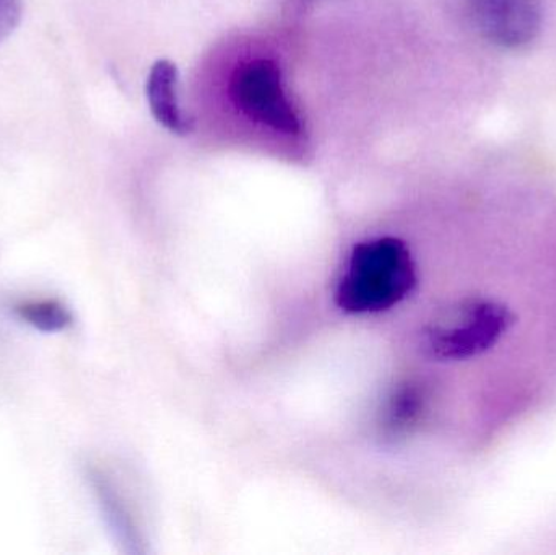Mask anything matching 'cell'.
I'll return each mask as SVG.
<instances>
[{
  "mask_svg": "<svg viewBox=\"0 0 556 555\" xmlns=\"http://www.w3.org/2000/svg\"><path fill=\"white\" fill-rule=\"evenodd\" d=\"M26 325L42 332H59L67 329L74 321L71 310L59 300H29L13 308Z\"/></svg>",
  "mask_w": 556,
  "mask_h": 555,
  "instance_id": "52a82bcc",
  "label": "cell"
},
{
  "mask_svg": "<svg viewBox=\"0 0 556 555\" xmlns=\"http://www.w3.org/2000/svg\"><path fill=\"white\" fill-rule=\"evenodd\" d=\"M178 68L173 62H155L147 80V98L155 119L172 133L186 136L192 130V121L181 113L178 104Z\"/></svg>",
  "mask_w": 556,
  "mask_h": 555,
  "instance_id": "5b68a950",
  "label": "cell"
},
{
  "mask_svg": "<svg viewBox=\"0 0 556 555\" xmlns=\"http://www.w3.org/2000/svg\"><path fill=\"white\" fill-rule=\"evenodd\" d=\"M91 481H93L94 491L100 497L101 505L106 512L110 524L114 530L119 531L121 537L127 541H134V528L130 525V517L127 515L126 508L121 504L119 495L114 492L111 482L104 478L101 472H91Z\"/></svg>",
  "mask_w": 556,
  "mask_h": 555,
  "instance_id": "ba28073f",
  "label": "cell"
},
{
  "mask_svg": "<svg viewBox=\"0 0 556 555\" xmlns=\"http://www.w3.org/2000/svg\"><path fill=\"white\" fill-rule=\"evenodd\" d=\"M417 283L410 251L397 238L363 241L353 248L336 290L346 313H378L401 303Z\"/></svg>",
  "mask_w": 556,
  "mask_h": 555,
  "instance_id": "6da1fadb",
  "label": "cell"
},
{
  "mask_svg": "<svg viewBox=\"0 0 556 555\" xmlns=\"http://www.w3.org/2000/svg\"><path fill=\"white\" fill-rule=\"evenodd\" d=\"M513 323V313L495 300H464L421 329L418 348L431 361H466L490 351Z\"/></svg>",
  "mask_w": 556,
  "mask_h": 555,
  "instance_id": "7a4b0ae2",
  "label": "cell"
},
{
  "mask_svg": "<svg viewBox=\"0 0 556 555\" xmlns=\"http://www.w3.org/2000/svg\"><path fill=\"white\" fill-rule=\"evenodd\" d=\"M23 16V0H0V42L15 31Z\"/></svg>",
  "mask_w": 556,
  "mask_h": 555,
  "instance_id": "9c48e42d",
  "label": "cell"
},
{
  "mask_svg": "<svg viewBox=\"0 0 556 555\" xmlns=\"http://www.w3.org/2000/svg\"><path fill=\"white\" fill-rule=\"evenodd\" d=\"M470 13L480 33L502 48H526L541 31V0H470Z\"/></svg>",
  "mask_w": 556,
  "mask_h": 555,
  "instance_id": "277c9868",
  "label": "cell"
},
{
  "mask_svg": "<svg viewBox=\"0 0 556 555\" xmlns=\"http://www.w3.org/2000/svg\"><path fill=\"white\" fill-rule=\"evenodd\" d=\"M231 91L238 106L251 119L287 136L300 133V117L285 97L276 62L257 59L243 65L235 75Z\"/></svg>",
  "mask_w": 556,
  "mask_h": 555,
  "instance_id": "3957f363",
  "label": "cell"
},
{
  "mask_svg": "<svg viewBox=\"0 0 556 555\" xmlns=\"http://www.w3.org/2000/svg\"><path fill=\"white\" fill-rule=\"evenodd\" d=\"M421 411H424V394L414 384H404L392 394L386 406L382 430L386 436H401L417 422Z\"/></svg>",
  "mask_w": 556,
  "mask_h": 555,
  "instance_id": "8992f818",
  "label": "cell"
}]
</instances>
